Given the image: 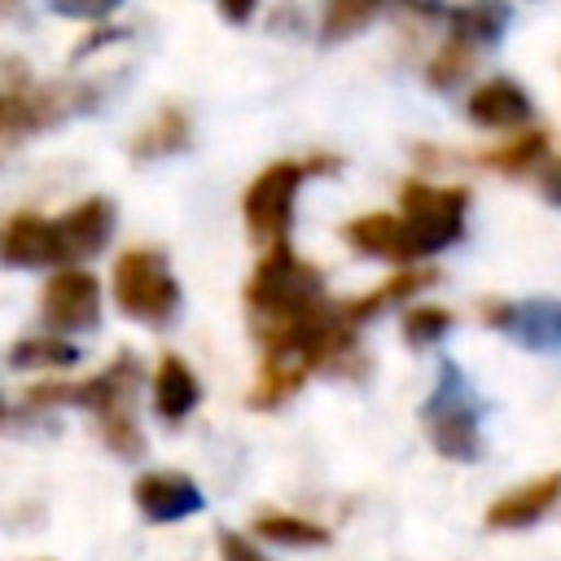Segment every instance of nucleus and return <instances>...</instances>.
<instances>
[{"label":"nucleus","mask_w":561,"mask_h":561,"mask_svg":"<svg viewBox=\"0 0 561 561\" xmlns=\"http://www.w3.org/2000/svg\"><path fill=\"white\" fill-rule=\"evenodd\" d=\"M0 13L4 18H22V0H0Z\"/></svg>","instance_id":"obj_32"},{"label":"nucleus","mask_w":561,"mask_h":561,"mask_svg":"<svg viewBox=\"0 0 561 561\" xmlns=\"http://www.w3.org/2000/svg\"><path fill=\"white\" fill-rule=\"evenodd\" d=\"M219 557H224V561H267V557L259 552V543H250V539L237 535V530H219Z\"/></svg>","instance_id":"obj_29"},{"label":"nucleus","mask_w":561,"mask_h":561,"mask_svg":"<svg viewBox=\"0 0 561 561\" xmlns=\"http://www.w3.org/2000/svg\"><path fill=\"white\" fill-rule=\"evenodd\" d=\"M53 4V13H61V18H105V13H114L123 0H48Z\"/></svg>","instance_id":"obj_28"},{"label":"nucleus","mask_w":561,"mask_h":561,"mask_svg":"<svg viewBox=\"0 0 561 561\" xmlns=\"http://www.w3.org/2000/svg\"><path fill=\"white\" fill-rule=\"evenodd\" d=\"M543 153H548V136L543 131H522V136H513V140H504L495 149H482L478 162H486V167H495L504 175H526V171H535L543 162Z\"/></svg>","instance_id":"obj_21"},{"label":"nucleus","mask_w":561,"mask_h":561,"mask_svg":"<svg viewBox=\"0 0 561 561\" xmlns=\"http://www.w3.org/2000/svg\"><path fill=\"white\" fill-rule=\"evenodd\" d=\"M302 381H307L302 368L267 364V359H263V373H259V381H254V390H250V408H280Z\"/></svg>","instance_id":"obj_25"},{"label":"nucleus","mask_w":561,"mask_h":561,"mask_svg":"<svg viewBox=\"0 0 561 561\" xmlns=\"http://www.w3.org/2000/svg\"><path fill=\"white\" fill-rule=\"evenodd\" d=\"M539 193H543L552 206H561V158L543 162V171H539Z\"/></svg>","instance_id":"obj_30"},{"label":"nucleus","mask_w":561,"mask_h":561,"mask_svg":"<svg viewBox=\"0 0 561 561\" xmlns=\"http://www.w3.org/2000/svg\"><path fill=\"white\" fill-rule=\"evenodd\" d=\"M425 434L438 456L447 460H478L482 438H478V403L460 377L456 364H443V377L425 403Z\"/></svg>","instance_id":"obj_4"},{"label":"nucleus","mask_w":561,"mask_h":561,"mask_svg":"<svg viewBox=\"0 0 561 561\" xmlns=\"http://www.w3.org/2000/svg\"><path fill=\"white\" fill-rule=\"evenodd\" d=\"M386 4H394V0H329V4H324V22H320V35H324L329 44L351 39V35H359Z\"/></svg>","instance_id":"obj_22"},{"label":"nucleus","mask_w":561,"mask_h":561,"mask_svg":"<svg viewBox=\"0 0 561 561\" xmlns=\"http://www.w3.org/2000/svg\"><path fill=\"white\" fill-rule=\"evenodd\" d=\"M131 500L136 508L149 517V522H184L202 508V491L188 473L180 469H149L136 478L131 486Z\"/></svg>","instance_id":"obj_11"},{"label":"nucleus","mask_w":561,"mask_h":561,"mask_svg":"<svg viewBox=\"0 0 561 561\" xmlns=\"http://www.w3.org/2000/svg\"><path fill=\"white\" fill-rule=\"evenodd\" d=\"M302 162H272L254 175V184L245 188L241 197V215H245V228L254 237V245L272 250V245H285L289 241V224H294V197H298V184H302Z\"/></svg>","instance_id":"obj_5"},{"label":"nucleus","mask_w":561,"mask_h":561,"mask_svg":"<svg viewBox=\"0 0 561 561\" xmlns=\"http://www.w3.org/2000/svg\"><path fill=\"white\" fill-rule=\"evenodd\" d=\"M320 298V267L298 259L285 245H272L254 276L245 280V307H250V320H276V316H289V311H302L307 302Z\"/></svg>","instance_id":"obj_2"},{"label":"nucleus","mask_w":561,"mask_h":561,"mask_svg":"<svg viewBox=\"0 0 561 561\" xmlns=\"http://www.w3.org/2000/svg\"><path fill=\"white\" fill-rule=\"evenodd\" d=\"M136 386H140V364L131 351H123L105 373H96L88 381H35V386H26V403H35V408L75 403V408H88L96 416L110 408H127Z\"/></svg>","instance_id":"obj_6"},{"label":"nucleus","mask_w":561,"mask_h":561,"mask_svg":"<svg viewBox=\"0 0 561 561\" xmlns=\"http://www.w3.org/2000/svg\"><path fill=\"white\" fill-rule=\"evenodd\" d=\"M79 92L66 83H18L0 88V145H13L18 136L44 131L61 123L75 110Z\"/></svg>","instance_id":"obj_7"},{"label":"nucleus","mask_w":561,"mask_h":561,"mask_svg":"<svg viewBox=\"0 0 561 561\" xmlns=\"http://www.w3.org/2000/svg\"><path fill=\"white\" fill-rule=\"evenodd\" d=\"M342 237H346L359 254H368V259H390V263H412V259H421L416 245H412V237H408V224H403L399 215H386V210H373V215L351 219V224L342 228Z\"/></svg>","instance_id":"obj_13"},{"label":"nucleus","mask_w":561,"mask_h":561,"mask_svg":"<svg viewBox=\"0 0 561 561\" xmlns=\"http://www.w3.org/2000/svg\"><path fill=\"white\" fill-rule=\"evenodd\" d=\"M465 206H469V188L460 184H425V180H408L399 193V219L408 224V237L416 245V254H434L447 250L451 241L465 237Z\"/></svg>","instance_id":"obj_3"},{"label":"nucleus","mask_w":561,"mask_h":561,"mask_svg":"<svg viewBox=\"0 0 561 561\" xmlns=\"http://www.w3.org/2000/svg\"><path fill=\"white\" fill-rule=\"evenodd\" d=\"M202 399V386L193 377V368L180 359V355H162L158 359V373H153V408L162 421H184Z\"/></svg>","instance_id":"obj_16"},{"label":"nucleus","mask_w":561,"mask_h":561,"mask_svg":"<svg viewBox=\"0 0 561 561\" xmlns=\"http://www.w3.org/2000/svg\"><path fill=\"white\" fill-rule=\"evenodd\" d=\"M75 359H79V351L66 337H22L9 351L13 368H70Z\"/></svg>","instance_id":"obj_23"},{"label":"nucleus","mask_w":561,"mask_h":561,"mask_svg":"<svg viewBox=\"0 0 561 561\" xmlns=\"http://www.w3.org/2000/svg\"><path fill=\"white\" fill-rule=\"evenodd\" d=\"M438 280V272H430V267H403L399 276H390L386 285H377L373 294H364V298H351V302H337V311L359 329L368 316H377L381 307H394V302H403V298H412V294H421L425 285H434Z\"/></svg>","instance_id":"obj_17"},{"label":"nucleus","mask_w":561,"mask_h":561,"mask_svg":"<svg viewBox=\"0 0 561 561\" xmlns=\"http://www.w3.org/2000/svg\"><path fill=\"white\" fill-rule=\"evenodd\" d=\"M451 329V311L443 307H408L403 311V342L408 346H434Z\"/></svg>","instance_id":"obj_27"},{"label":"nucleus","mask_w":561,"mask_h":561,"mask_svg":"<svg viewBox=\"0 0 561 561\" xmlns=\"http://www.w3.org/2000/svg\"><path fill=\"white\" fill-rule=\"evenodd\" d=\"M96 430H101V443H105L114 456H123V460H136V456L145 451V434H140V425L131 421L127 408L96 412Z\"/></svg>","instance_id":"obj_24"},{"label":"nucleus","mask_w":561,"mask_h":561,"mask_svg":"<svg viewBox=\"0 0 561 561\" xmlns=\"http://www.w3.org/2000/svg\"><path fill=\"white\" fill-rule=\"evenodd\" d=\"M184 140H188V118H184V110L167 105V110H158V114L136 131L131 153H136V158H162V153H175Z\"/></svg>","instance_id":"obj_20"},{"label":"nucleus","mask_w":561,"mask_h":561,"mask_svg":"<svg viewBox=\"0 0 561 561\" xmlns=\"http://www.w3.org/2000/svg\"><path fill=\"white\" fill-rule=\"evenodd\" d=\"M0 421H4V399H0Z\"/></svg>","instance_id":"obj_33"},{"label":"nucleus","mask_w":561,"mask_h":561,"mask_svg":"<svg viewBox=\"0 0 561 561\" xmlns=\"http://www.w3.org/2000/svg\"><path fill=\"white\" fill-rule=\"evenodd\" d=\"M44 324L48 329H61V333H75V329H92L96 316H101V280L83 267H61L48 285H44Z\"/></svg>","instance_id":"obj_8"},{"label":"nucleus","mask_w":561,"mask_h":561,"mask_svg":"<svg viewBox=\"0 0 561 561\" xmlns=\"http://www.w3.org/2000/svg\"><path fill=\"white\" fill-rule=\"evenodd\" d=\"M465 114L478 127H522L530 118V96L513 79H486L473 88Z\"/></svg>","instance_id":"obj_15"},{"label":"nucleus","mask_w":561,"mask_h":561,"mask_svg":"<svg viewBox=\"0 0 561 561\" xmlns=\"http://www.w3.org/2000/svg\"><path fill=\"white\" fill-rule=\"evenodd\" d=\"M508 26V9L500 0H469L460 9H451V35L465 44H495Z\"/></svg>","instance_id":"obj_18"},{"label":"nucleus","mask_w":561,"mask_h":561,"mask_svg":"<svg viewBox=\"0 0 561 561\" xmlns=\"http://www.w3.org/2000/svg\"><path fill=\"white\" fill-rule=\"evenodd\" d=\"M486 324L513 333L530 351L561 346V302L552 298H526V302H486Z\"/></svg>","instance_id":"obj_10"},{"label":"nucleus","mask_w":561,"mask_h":561,"mask_svg":"<svg viewBox=\"0 0 561 561\" xmlns=\"http://www.w3.org/2000/svg\"><path fill=\"white\" fill-rule=\"evenodd\" d=\"M0 259L13 267H39V263H57V245H53V219L22 210L4 224L0 232Z\"/></svg>","instance_id":"obj_14"},{"label":"nucleus","mask_w":561,"mask_h":561,"mask_svg":"<svg viewBox=\"0 0 561 561\" xmlns=\"http://www.w3.org/2000/svg\"><path fill=\"white\" fill-rule=\"evenodd\" d=\"M250 530L259 539H267V543H285V548H320V543H329V526L307 522L298 513H259Z\"/></svg>","instance_id":"obj_19"},{"label":"nucleus","mask_w":561,"mask_h":561,"mask_svg":"<svg viewBox=\"0 0 561 561\" xmlns=\"http://www.w3.org/2000/svg\"><path fill=\"white\" fill-rule=\"evenodd\" d=\"M114 232V202L110 197H88L75 210L53 219V245H57V263H79L105 250Z\"/></svg>","instance_id":"obj_9"},{"label":"nucleus","mask_w":561,"mask_h":561,"mask_svg":"<svg viewBox=\"0 0 561 561\" xmlns=\"http://www.w3.org/2000/svg\"><path fill=\"white\" fill-rule=\"evenodd\" d=\"M110 289H114V302L123 316L140 320V324H171L175 307H180V280L167 263L162 250H127L118 254L114 263V276H110Z\"/></svg>","instance_id":"obj_1"},{"label":"nucleus","mask_w":561,"mask_h":561,"mask_svg":"<svg viewBox=\"0 0 561 561\" xmlns=\"http://www.w3.org/2000/svg\"><path fill=\"white\" fill-rule=\"evenodd\" d=\"M254 9H259V0H219V13H224L228 22H250Z\"/></svg>","instance_id":"obj_31"},{"label":"nucleus","mask_w":561,"mask_h":561,"mask_svg":"<svg viewBox=\"0 0 561 561\" xmlns=\"http://www.w3.org/2000/svg\"><path fill=\"white\" fill-rule=\"evenodd\" d=\"M469 70H473V44H465V39L447 35V44H443V48L430 57L425 79H430L434 88H451V83H460Z\"/></svg>","instance_id":"obj_26"},{"label":"nucleus","mask_w":561,"mask_h":561,"mask_svg":"<svg viewBox=\"0 0 561 561\" xmlns=\"http://www.w3.org/2000/svg\"><path fill=\"white\" fill-rule=\"evenodd\" d=\"M557 500H561V473L530 478V482L504 491L500 500H491V508H486V530H526V526H535L548 508H557Z\"/></svg>","instance_id":"obj_12"}]
</instances>
